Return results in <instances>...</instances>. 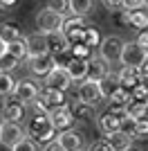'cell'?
I'll use <instances>...</instances> for the list:
<instances>
[{"label":"cell","mask_w":148,"mask_h":151,"mask_svg":"<svg viewBox=\"0 0 148 151\" xmlns=\"http://www.w3.org/2000/svg\"><path fill=\"white\" fill-rule=\"evenodd\" d=\"M47 7L54 9V12H58V14H63V16L70 14V0H49Z\"/></svg>","instance_id":"d6a6232c"},{"label":"cell","mask_w":148,"mask_h":151,"mask_svg":"<svg viewBox=\"0 0 148 151\" xmlns=\"http://www.w3.org/2000/svg\"><path fill=\"white\" fill-rule=\"evenodd\" d=\"M88 151H112V147L105 140H97V142H92V145L88 147Z\"/></svg>","instance_id":"d590c367"},{"label":"cell","mask_w":148,"mask_h":151,"mask_svg":"<svg viewBox=\"0 0 148 151\" xmlns=\"http://www.w3.org/2000/svg\"><path fill=\"white\" fill-rule=\"evenodd\" d=\"M58 142L65 147V151H83V135L74 129H68V131L58 133Z\"/></svg>","instance_id":"2e32d148"},{"label":"cell","mask_w":148,"mask_h":151,"mask_svg":"<svg viewBox=\"0 0 148 151\" xmlns=\"http://www.w3.org/2000/svg\"><path fill=\"white\" fill-rule=\"evenodd\" d=\"M105 142L112 147V151H128L132 147V135L126 131H117V133H110V135H105Z\"/></svg>","instance_id":"ac0fdd59"},{"label":"cell","mask_w":148,"mask_h":151,"mask_svg":"<svg viewBox=\"0 0 148 151\" xmlns=\"http://www.w3.org/2000/svg\"><path fill=\"white\" fill-rule=\"evenodd\" d=\"M130 27H135V29H139V32L148 29V9L146 7L130 12Z\"/></svg>","instance_id":"cb8c5ba5"},{"label":"cell","mask_w":148,"mask_h":151,"mask_svg":"<svg viewBox=\"0 0 148 151\" xmlns=\"http://www.w3.org/2000/svg\"><path fill=\"white\" fill-rule=\"evenodd\" d=\"M43 151H65V147L58 142V140H54V142H49V145H45Z\"/></svg>","instance_id":"ab89813d"},{"label":"cell","mask_w":148,"mask_h":151,"mask_svg":"<svg viewBox=\"0 0 148 151\" xmlns=\"http://www.w3.org/2000/svg\"><path fill=\"white\" fill-rule=\"evenodd\" d=\"M65 104H68L65 101V93H61V90H56V88H49V86H43L41 93H38V99L31 106H34L36 113H52L54 108L65 106Z\"/></svg>","instance_id":"7a4b0ae2"},{"label":"cell","mask_w":148,"mask_h":151,"mask_svg":"<svg viewBox=\"0 0 148 151\" xmlns=\"http://www.w3.org/2000/svg\"><path fill=\"white\" fill-rule=\"evenodd\" d=\"M148 138V117L137 120L135 131H132V140H146Z\"/></svg>","instance_id":"4dcf8cb0"},{"label":"cell","mask_w":148,"mask_h":151,"mask_svg":"<svg viewBox=\"0 0 148 151\" xmlns=\"http://www.w3.org/2000/svg\"><path fill=\"white\" fill-rule=\"evenodd\" d=\"M94 7V0H70V14L72 16H85V14L92 12Z\"/></svg>","instance_id":"d4e9b609"},{"label":"cell","mask_w":148,"mask_h":151,"mask_svg":"<svg viewBox=\"0 0 148 151\" xmlns=\"http://www.w3.org/2000/svg\"><path fill=\"white\" fill-rule=\"evenodd\" d=\"M56 68V61L52 54H45V57H36L29 59V72L38 79H47V75Z\"/></svg>","instance_id":"4fadbf2b"},{"label":"cell","mask_w":148,"mask_h":151,"mask_svg":"<svg viewBox=\"0 0 148 151\" xmlns=\"http://www.w3.org/2000/svg\"><path fill=\"white\" fill-rule=\"evenodd\" d=\"M49 120H52V124L56 126V131H68V129H72L74 122H76V117H74V111L70 104H65V106H58L54 108L52 113H49Z\"/></svg>","instance_id":"9c48e42d"},{"label":"cell","mask_w":148,"mask_h":151,"mask_svg":"<svg viewBox=\"0 0 148 151\" xmlns=\"http://www.w3.org/2000/svg\"><path fill=\"white\" fill-rule=\"evenodd\" d=\"M72 52H74V57H79V59H90V47L85 43L72 45Z\"/></svg>","instance_id":"e575fe53"},{"label":"cell","mask_w":148,"mask_h":151,"mask_svg":"<svg viewBox=\"0 0 148 151\" xmlns=\"http://www.w3.org/2000/svg\"><path fill=\"white\" fill-rule=\"evenodd\" d=\"M5 52H7V45L2 43V41H0V57H2V54H5Z\"/></svg>","instance_id":"7bdbcfd3"},{"label":"cell","mask_w":148,"mask_h":151,"mask_svg":"<svg viewBox=\"0 0 148 151\" xmlns=\"http://www.w3.org/2000/svg\"><path fill=\"white\" fill-rule=\"evenodd\" d=\"M38 93H41V88L31 79H20V81H16V88H14L11 97H16L18 101H23L27 106V104H34L38 99Z\"/></svg>","instance_id":"30bf717a"},{"label":"cell","mask_w":148,"mask_h":151,"mask_svg":"<svg viewBox=\"0 0 148 151\" xmlns=\"http://www.w3.org/2000/svg\"><path fill=\"white\" fill-rule=\"evenodd\" d=\"M72 77H70L68 68H63V65H56L52 72L47 75V79H45V86H49V88H56L61 90V93H68L70 88H72Z\"/></svg>","instance_id":"8fae6325"},{"label":"cell","mask_w":148,"mask_h":151,"mask_svg":"<svg viewBox=\"0 0 148 151\" xmlns=\"http://www.w3.org/2000/svg\"><path fill=\"white\" fill-rule=\"evenodd\" d=\"M101 41H103V38L99 36V29H97V27H92V25H88V29H85V41H83V43H85L88 47H92V45H101Z\"/></svg>","instance_id":"1f68e13d"},{"label":"cell","mask_w":148,"mask_h":151,"mask_svg":"<svg viewBox=\"0 0 148 151\" xmlns=\"http://www.w3.org/2000/svg\"><path fill=\"white\" fill-rule=\"evenodd\" d=\"M74 111V117H76V122H90L94 117V108L88 106V104H83V101H76L72 106Z\"/></svg>","instance_id":"484cf974"},{"label":"cell","mask_w":148,"mask_h":151,"mask_svg":"<svg viewBox=\"0 0 148 151\" xmlns=\"http://www.w3.org/2000/svg\"><path fill=\"white\" fill-rule=\"evenodd\" d=\"M11 151H38V145H36L31 138H25L23 142H20V145H16Z\"/></svg>","instance_id":"836d02e7"},{"label":"cell","mask_w":148,"mask_h":151,"mask_svg":"<svg viewBox=\"0 0 148 151\" xmlns=\"http://www.w3.org/2000/svg\"><path fill=\"white\" fill-rule=\"evenodd\" d=\"M146 111H148V104H144V101H130L128 108H126V113H128V117H132V120H142V117H146Z\"/></svg>","instance_id":"83f0119b"},{"label":"cell","mask_w":148,"mask_h":151,"mask_svg":"<svg viewBox=\"0 0 148 151\" xmlns=\"http://www.w3.org/2000/svg\"><path fill=\"white\" fill-rule=\"evenodd\" d=\"M11 5H16V0H2V7H11Z\"/></svg>","instance_id":"60d3db41"},{"label":"cell","mask_w":148,"mask_h":151,"mask_svg":"<svg viewBox=\"0 0 148 151\" xmlns=\"http://www.w3.org/2000/svg\"><path fill=\"white\" fill-rule=\"evenodd\" d=\"M99 88H101V95H103V99H110L115 93H119V90L123 88L121 81H119L117 75H112V72H108V75L99 81Z\"/></svg>","instance_id":"ffe728a7"},{"label":"cell","mask_w":148,"mask_h":151,"mask_svg":"<svg viewBox=\"0 0 148 151\" xmlns=\"http://www.w3.org/2000/svg\"><path fill=\"white\" fill-rule=\"evenodd\" d=\"M99 131L103 133V135H110V133H117L121 131V126H123V117H119L117 113H112V111H105V113L99 115Z\"/></svg>","instance_id":"5bb4252c"},{"label":"cell","mask_w":148,"mask_h":151,"mask_svg":"<svg viewBox=\"0 0 148 151\" xmlns=\"http://www.w3.org/2000/svg\"><path fill=\"white\" fill-rule=\"evenodd\" d=\"M14 88H16V79L9 72H0V97L14 95Z\"/></svg>","instance_id":"f1b7e54d"},{"label":"cell","mask_w":148,"mask_h":151,"mask_svg":"<svg viewBox=\"0 0 148 151\" xmlns=\"http://www.w3.org/2000/svg\"><path fill=\"white\" fill-rule=\"evenodd\" d=\"M27 138V133L20 124L16 122H0V145L7 147V149H14L16 145H20L23 140Z\"/></svg>","instance_id":"5b68a950"},{"label":"cell","mask_w":148,"mask_h":151,"mask_svg":"<svg viewBox=\"0 0 148 151\" xmlns=\"http://www.w3.org/2000/svg\"><path fill=\"white\" fill-rule=\"evenodd\" d=\"M117 77H119V81H121L123 88L132 90L137 83L142 81V70L139 68H130V65H123V68L117 72Z\"/></svg>","instance_id":"d6986e66"},{"label":"cell","mask_w":148,"mask_h":151,"mask_svg":"<svg viewBox=\"0 0 148 151\" xmlns=\"http://www.w3.org/2000/svg\"><path fill=\"white\" fill-rule=\"evenodd\" d=\"M76 95H79V101H83V104H88V106H92V108H97L99 104L103 101V95H101V88H99V81H90V79H85V81L79 83Z\"/></svg>","instance_id":"8992f818"},{"label":"cell","mask_w":148,"mask_h":151,"mask_svg":"<svg viewBox=\"0 0 148 151\" xmlns=\"http://www.w3.org/2000/svg\"><path fill=\"white\" fill-rule=\"evenodd\" d=\"M68 72L70 77H72V81H85L88 79V72H90V59H79V57H74L72 61H70L68 65Z\"/></svg>","instance_id":"e0dca14e"},{"label":"cell","mask_w":148,"mask_h":151,"mask_svg":"<svg viewBox=\"0 0 148 151\" xmlns=\"http://www.w3.org/2000/svg\"><path fill=\"white\" fill-rule=\"evenodd\" d=\"M142 7H146V0H123V9H128V12L142 9Z\"/></svg>","instance_id":"8d00e7d4"},{"label":"cell","mask_w":148,"mask_h":151,"mask_svg":"<svg viewBox=\"0 0 148 151\" xmlns=\"http://www.w3.org/2000/svg\"><path fill=\"white\" fill-rule=\"evenodd\" d=\"M139 70H142V72H146V75H148V57H146V61H144V65H142V68H139Z\"/></svg>","instance_id":"b9f144b4"},{"label":"cell","mask_w":148,"mask_h":151,"mask_svg":"<svg viewBox=\"0 0 148 151\" xmlns=\"http://www.w3.org/2000/svg\"><path fill=\"white\" fill-rule=\"evenodd\" d=\"M20 65V59H16L14 54H9V52H5L2 57H0V72H9L11 75V70H16Z\"/></svg>","instance_id":"f546056e"},{"label":"cell","mask_w":148,"mask_h":151,"mask_svg":"<svg viewBox=\"0 0 148 151\" xmlns=\"http://www.w3.org/2000/svg\"><path fill=\"white\" fill-rule=\"evenodd\" d=\"M7 52L14 54L16 59H20V61L29 59V54H27V38H20V41H16V43L7 45Z\"/></svg>","instance_id":"4316f807"},{"label":"cell","mask_w":148,"mask_h":151,"mask_svg":"<svg viewBox=\"0 0 148 151\" xmlns=\"http://www.w3.org/2000/svg\"><path fill=\"white\" fill-rule=\"evenodd\" d=\"M123 41L121 36H103L101 45H99V57L103 59L105 63H121V54H123Z\"/></svg>","instance_id":"277c9868"},{"label":"cell","mask_w":148,"mask_h":151,"mask_svg":"<svg viewBox=\"0 0 148 151\" xmlns=\"http://www.w3.org/2000/svg\"><path fill=\"white\" fill-rule=\"evenodd\" d=\"M20 38H25V36L20 34L18 25H14V23H0V41L5 45H11L16 41H20Z\"/></svg>","instance_id":"603a6c76"},{"label":"cell","mask_w":148,"mask_h":151,"mask_svg":"<svg viewBox=\"0 0 148 151\" xmlns=\"http://www.w3.org/2000/svg\"><path fill=\"white\" fill-rule=\"evenodd\" d=\"M108 75V63L101 57H90V72H88V79L90 81H101L103 77Z\"/></svg>","instance_id":"7402d4cb"},{"label":"cell","mask_w":148,"mask_h":151,"mask_svg":"<svg viewBox=\"0 0 148 151\" xmlns=\"http://www.w3.org/2000/svg\"><path fill=\"white\" fill-rule=\"evenodd\" d=\"M137 43L142 45L144 50L148 52V29H144V32H139V36H137Z\"/></svg>","instance_id":"f35d334b"},{"label":"cell","mask_w":148,"mask_h":151,"mask_svg":"<svg viewBox=\"0 0 148 151\" xmlns=\"http://www.w3.org/2000/svg\"><path fill=\"white\" fill-rule=\"evenodd\" d=\"M85 20L81 16H72V18H65V25H63V34L68 36L70 45H79L85 41Z\"/></svg>","instance_id":"ba28073f"},{"label":"cell","mask_w":148,"mask_h":151,"mask_svg":"<svg viewBox=\"0 0 148 151\" xmlns=\"http://www.w3.org/2000/svg\"><path fill=\"white\" fill-rule=\"evenodd\" d=\"M25 117V104L23 101H18L16 97H11V99H5V104H2V120L5 122H16V124H20Z\"/></svg>","instance_id":"9a60e30c"},{"label":"cell","mask_w":148,"mask_h":151,"mask_svg":"<svg viewBox=\"0 0 148 151\" xmlns=\"http://www.w3.org/2000/svg\"><path fill=\"white\" fill-rule=\"evenodd\" d=\"M45 36H47V43H49V54H54V57L72 47V45H70V41H68V36H65L63 32H54V34H45Z\"/></svg>","instance_id":"44dd1931"},{"label":"cell","mask_w":148,"mask_h":151,"mask_svg":"<svg viewBox=\"0 0 148 151\" xmlns=\"http://www.w3.org/2000/svg\"><path fill=\"white\" fill-rule=\"evenodd\" d=\"M148 52L144 50L137 41H126L123 45V54H121V63L123 65H130V68H142L144 61H146Z\"/></svg>","instance_id":"52a82bcc"},{"label":"cell","mask_w":148,"mask_h":151,"mask_svg":"<svg viewBox=\"0 0 148 151\" xmlns=\"http://www.w3.org/2000/svg\"><path fill=\"white\" fill-rule=\"evenodd\" d=\"M128 151H139V149H135V147H130V149H128Z\"/></svg>","instance_id":"ee69618b"},{"label":"cell","mask_w":148,"mask_h":151,"mask_svg":"<svg viewBox=\"0 0 148 151\" xmlns=\"http://www.w3.org/2000/svg\"><path fill=\"white\" fill-rule=\"evenodd\" d=\"M103 2L105 9H110V12H117V9H123V0H101Z\"/></svg>","instance_id":"74e56055"},{"label":"cell","mask_w":148,"mask_h":151,"mask_svg":"<svg viewBox=\"0 0 148 151\" xmlns=\"http://www.w3.org/2000/svg\"><path fill=\"white\" fill-rule=\"evenodd\" d=\"M63 25H65V16L54 9H41L36 14V27L41 34H54V32H63Z\"/></svg>","instance_id":"3957f363"},{"label":"cell","mask_w":148,"mask_h":151,"mask_svg":"<svg viewBox=\"0 0 148 151\" xmlns=\"http://www.w3.org/2000/svg\"><path fill=\"white\" fill-rule=\"evenodd\" d=\"M25 38H27V54H29V59L49 54V43H47V36H45V34L34 32V34H29V36H25Z\"/></svg>","instance_id":"7c38bea8"},{"label":"cell","mask_w":148,"mask_h":151,"mask_svg":"<svg viewBox=\"0 0 148 151\" xmlns=\"http://www.w3.org/2000/svg\"><path fill=\"white\" fill-rule=\"evenodd\" d=\"M27 138H31L36 145H49L58 138V131L56 126L49 120V113H36L27 124Z\"/></svg>","instance_id":"6da1fadb"}]
</instances>
